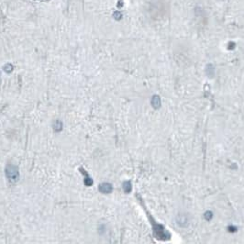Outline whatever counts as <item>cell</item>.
I'll use <instances>...</instances> for the list:
<instances>
[{"mask_svg": "<svg viewBox=\"0 0 244 244\" xmlns=\"http://www.w3.org/2000/svg\"><path fill=\"white\" fill-rule=\"evenodd\" d=\"M6 176L9 182L11 183L17 182L20 178V173L18 167L12 163H8L6 167Z\"/></svg>", "mask_w": 244, "mask_h": 244, "instance_id": "6da1fadb", "label": "cell"}, {"mask_svg": "<svg viewBox=\"0 0 244 244\" xmlns=\"http://www.w3.org/2000/svg\"><path fill=\"white\" fill-rule=\"evenodd\" d=\"M99 189H100V191H101L102 193H109V192H111V190H112V186L109 184V183H102L101 185H100V187H99Z\"/></svg>", "mask_w": 244, "mask_h": 244, "instance_id": "7a4b0ae2", "label": "cell"}, {"mask_svg": "<svg viewBox=\"0 0 244 244\" xmlns=\"http://www.w3.org/2000/svg\"><path fill=\"white\" fill-rule=\"evenodd\" d=\"M4 71H5L6 73H11V72L13 71V66H12V64H10V63L6 64V65L4 66Z\"/></svg>", "mask_w": 244, "mask_h": 244, "instance_id": "3957f363", "label": "cell"}]
</instances>
